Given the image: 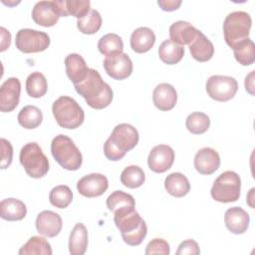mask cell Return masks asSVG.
Segmentation results:
<instances>
[{
  "label": "cell",
  "mask_w": 255,
  "mask_h": 255,
  "mask_svg": "<svg viewBox=\"0 0 255 255\" xmlns=\"http://www.w3.org/2000/svg\"><path fill=\"white\" fill-rule=\"evenodd\" d=\"M74 86L76 92L93 109H105L113 101L112 88L104 82L100 73L95 69H89L86 78Z\"/></svg>",
  "instance_id": "1"
},
{
  "label": "cell",
  "mask_w": 255,
  "mask_h": 255,
  "mask_svg": "<svg viewBox=\"0 0 255 255\" xmlns=\"http://www.w3.org/2000/svg\"><path fill=\"white\" fill-rule=\"evenodd\" d=\"M114 221L123 240L129 246H137L145 238L147 226L134 206H125L114 212Z\"/></svg>",
  "instance_id": "2"
},
{
  "label": "cell",
  "mask_w": 255,
  "mask_h": 255,
  "mask_svg": "<svg viewBox=\"0 0 255 255\" xmlns=\"http://www.w3.org/2000/svg\"><path fill=\"white\" fill-rule=\"evenodd\" d=\"M138 139V131L133 126L129 124L116 126L104 143L105 156L109 160L118 161L137 144Z\"/></svg>",
  "instance_id": "3"
},
{
  "label": "cell",
  "mask_w": 255,
  "mask_h": 255,
  "mask_svg": "<svg viewBox=\"0 0 255 255\" xmlns=\"http://www.w3.org/2000/svg\"><path fill=\"white\" fill-rule=\"evenodd\" d=\"M52 113L57 124L68 129L79 128L85 120L83 109L73 98L68 96H61L53 103Z\"/></svg>",
  "instance_id": "4"
},
{
  "label": "cell",
  "mask_w": 255,
  "mask_h": 255,
  "mask_svg": "<svg viewBox=\"0 0 255 255\" xmlns=\"http://www.w3.org/2000/svg\"><path fill=\"white\" fill-rule=\"evenodd\" d=\"M51 152L55 160L65 169L78 170L83 162L80 149L65 134L56 135L51 142Z\"/></svg>",
  "instance_id": "5"
},
{
  "label": "cell",
  "mask_w": 255,
  "mask_h": 255,
  "mask_svg": "<svg viewBox=\"0 0 255 255\" xmlns=\"http://www.w3.org/2000/svg\"><path fill=\"white\" fill-rule=\"evenodd\" d=\"M252 25L251 16L244 11L229 13L223 22V35L226 44L233 48L238 42L249 38Z\"/></svg>",
  "instance_id": "6"
},
{
  "label": "cell",
  "mask_w": 255,
  "mask_h": 255,
  "mask_svg": "<svg viewBox=\"0 0 255 255\" xmlns=\"http://www.w3.org/2000/svg\"><path fill=\"white\" fill-rule=\"evenodd\" d=\"M19 159L26 173L33 178H41L49 171V160L37 142L26 143L21 148Z\"/></svg>",
  "instance_id": "7"
},
{
  "label": "cell",
  "mask_w": 255,
  "mask_h": 255,
  "mask_svg": "<svg viewBox=\"0 0 255 255\" xmlns=\"http://www.w3.org/2000/svg\"><path fill=\"white\" fill-rule=\"evenodd\" d=\"M240 176L231 170L222 172L213 182L210 190L212 198L221 203L237 201L240 197Z\"/></svg>",
  "instance_id": "8"
},
{
  "label": "cell",
  "mask_w": 255,
  "mask_h": 255,
  "mask_svg": "<svg viewBox=\"0 0 255 255\" xmlns=\"http://www.w3.org/2000/svg\"><path fill=\"white\" fill-rule=\"evenodd\" d=\"M15 45L23 53H39L50 46V37L43 31L24 28L17 32Z\"/></svg>",
  "instance_id": "9"
},
{
  "label": "cell",
  "mask_w": 255,
  "mask_h": 255,
  "mask_svg": "<svg viewBox=\"0 0 255 255\" xmlns=\"http://www.w3.org/2000/svg\"><path fill=\"white\" fill-rule=\"evenodd\" d=\"M205 88L211 99L218 102H227L236 95L238 84L233 77L213 75L208 78Z\"/></svg>",
  "instance_id": "10"
},
{
  "label": "cell",
  "mask_w": 255,
  "mask_h": 255,
  "mask_svg": "<svg viewBox=\"0 0 255 255\" xmlns=\"http://www.w3.org/2000/svg\"><path fill=\"white\" fill-rule=\"evenodd\" d=\"M103 66L106 73L111 78L118 81L128 78L132 73V62L130 58L123 52L106 56Z\"/></svg>",
  "instance_id": "11"
},
{
  "label": "cell",
  "mask_w": 255,
  "mask_h": 255,
  "mask_svg": "<svg viewBox=\"0 0 255 255\" xmlns=\"http://www.w3.org/2000/svg\"><path fill=\"white\" fill-rule=\"evenodd\" d=\"M109 187L108 178L102 173H90L83 176L77 183V189L85 197L93 198L104 194Z\"/></svg>",
  "instance_id": "12"
},
{
  "label": "cell",
  "mask_w": 255,
  "mask_h": 255,
  "mask_svg": "<svg viewBox=\"0 0 255 255\" xmlns=\"http://www.w3.org/2000/svg\"><path fill=\"white\" fill-rule=\"evenodd\" d=\"M174 161V151L167 144H158L152 147L147 157V164L150 170L162 173L168 170Z\"/></svg>",
  "instance_id": "13"
},
{
  "label": "cell",
  "mask_w": 255,
  "mask_h": 255,
  "mask_svg": "<svg viewBox=\"0 0 255 255\" xmlns=\"http://www.w3.org/2000/svg\"><path fill=\"white\" fill-rule=\"evenodd\" d=\"M21 83L19 79L11 77L7 79L0 88V111L9 113L16 109L19 104Z\"/></svg>",
  "instance_id": "14"
},
{
  "label": "cell",
  "mask_w": 255,
  "mask_h": 255,
  "mask_svg": "<svg viewBox=\"0 0 255 255\" xmlns=\"http://www.w3.org/2000/svg\"><path fill=\"white\" fill-rule=\"evenodd\" d=\"M55 1H39L32 10L33 21L43 27H52L56 25L60 18Z\"/></svg>",
  "instance_id": "15"
},
{
  "label": "cell",
  "mask_w": 255,
  "mask_h": 255,
  "mask_svg": "<svg viewBox=\"0 0 255 255\" xmlns=\"http://www.w3.org/2000/svg\"><path fill=\"white\" fill-rule=\"evenodd\" d=\"M194 167L202 175L214 173L220 165V156L212 147H203L199 149L194 156Z\"/></svg>",
  "instance_id": "16"
},
{
  "label": "cell",
  "mask_w": 255,
  "mask_h": 255,
  "mask_svg": "<svg viewBox=\"0 0 255 255\" xmlns=\"http://www.w3.org/2000/svg\"><path fill=\"white\" fill-rule=\"evenodd\" d=\"M62 226L61 216L52 210H44L36 218V229L39 234L45 237L57 236L61 232Z\"/></svg>",
  "instance_id": "17"
},
{
  "label": "cell",
  "mask_w": 255,
  "mask_h": 255,
  "mask_svg": "<svg viewBox=\"0 0 255 255\" xmlns=\"http://www.w3.org/2000/svg\"><path fill=\"white\" fill-rule=\"evenodd\" d=\"M250 217L247 211L239 206L230 207L224 214V223L227 229L233 234H243L247 231Z\"/></svg>",
  "instance_id": "18"
},
{
  "label": "cell",
  "mask_w": 255,
  "mask_h": 255,
  "mask_svg": "<svg viewBox=\"0 0 255 255\" xmlns=\"http://www.w3.org/2000/svg\"><path fill=\"white\" fill-rule=\"evenodd\" d=\"M152 102L159 111H170L176 105L177 93L170 84H158L152 92Z\"/></svg>",
  "instance_id": "19"
},
{
  "label": "cell",
  "mask_w": 255,
  "mask_h": 255,
  "mask_svg": "<svg viewBox=\"0 0 255 255\" xmlns=\"http://www.w3.org/2000/svg\"><path fill=\"white\" fill-rule=\"evenodd\" d=\"M188 47L192 58L198 62H207L213 57L214 46L200 30L188 44Z\"/></svg>",
  "instance_id": "20"
},
{
  "label": "cell",
  "mask_w": 255,
  "mask_h": 255,
  "mask_svg": "<svg viewBox=\"0 0 255 255\" xmlns=\"http://www.w3.org/2000/svg\"><path fill=\"white\" fill-rule=\"evenodd\" d=\"M65 67L66 74L74 85L82 82L86 78L90 69L88 68L85 59L76 53L69 54L65 58Z\"/></svg>",
  "instance_id": "21"
},
{
  "label": "cell",
  "mask_w": 255,
  "mask_h": 255,
  "mask_svg": "<svg viewBox=\"0 0 255 255\" xmlns=\"http://www.w3.org/2000/svg\"><path fill=\"white\" fill-rule=\"evenodd\" d=\"M60 16H75L77 19L85 17L91 8L89 0H54Z\"/></svg>",
  "instance_id": "22"
},
{
  "label": "cell",
  "mask_w": 255,
  "mask_h": 255,
  "mask_svg": "<svg viewBox=\"0 0 255 255\" xmlns=\"http://www.w3.org/2000/svg\"><path fill=\"white\" fill-rule=\"evenodd\" d=\"M155 43V35L148 27H138L130 36V47L138 54L148 52Z\"/></svg>",
  "instance_id": "23"
},
{
  "label": "cell",
  "mask_w": 255,
  "mask_h": 255,
  "mask_svg": "<svg viewBox=\"0 0 255 255\" xmlns=\"http://www.w3.org/2000/svg\"><path fill=\"white\" fill-rule=\"evenodd\" d=\"M198 29L186 21H176L169 27L170 40L174 43L183 46L188 45L197 34Z\"/></svg>",
  "instance_id": "24"
},
{
  "label": "cell",
  "mask_w": 255,
  "mask_h": 255,
  "mask_svg": "<svg viewBox=\"0 0 255 255\" xmlns=\"http://www.w3.org/2000/svg\"><path fill=\"white\" fill-rule=\"evenodd\" d=\"M27 214L24 202L16 198H6L0 202V216L8 221L22 220Z\"/></svg>",
  "instance_id": "25"
},
{
  "label": "cell",
  "mask_w": 255,
  "mask_h": 255,
  "mask_svg": "<svg viewBox=\"0 0 255 255\" xmlns=\"http://www.w3.org/2000/svg\"><path fill=\"white\" fill-rule=\"evenodd\" d=\"M88 247V230L83 223H77L69 237V252L71 255H83Z\"/></svg>",
  "instance_id": "26"
},
{
  "label": "cell",
  "mask_w": 255,
  "mask_h": 255,
  "mask_svg": "<svg viewBox=\"0 0 255 255\" xmlns=\"http://www.w3.org/2000/svg\"><path fill=\"white\" fill-rule=\"evenodd\" d=\"M165 190L174 197H183L190 190V183L187 177L180 172H172L164 179Z\"/></svg>",
  "instance_id": "27"
},
{
  "label": "cell",
  "mask_w": 255,
  "mask_h": 255,
  "mask_svg": "<svg viewBox=\"0 0 255 255\" xmlns=\"http://www.w3.org/2000/svg\"><path fill=\"white\" fill-rule=\"evenodd\" d=\"M184 55V48L170 39L164 40L158 48L159 59L167 65H175L181 61Z\"/></svg>",
  "instance_id": "28"
},
{
  "label": "cell",
  "mask_w": 255,
  "mask_h": 255,
  "mask_svg": "<svg viewBox=\"0 0 255 255\" xmlns=\"http://www.w3.org/2000/svg\"><path fill=\"white\" fill-rule=\"evenodd\" d=\"M18 123L26 129H33L38 128L43 121V114L36 106H25L21 109L17 117Z\"/></svg>",
  "instance_id": "29"
},
{
  "label": "cell",
  "mask_w": 255,
  "mask_h": 255,
  "mask_svg": "<svg viewBox=\"0 0 255 255\" xmlns=\"http://www.w3.org/2000/svg\"><path fill=\"white\" fill-rule=\"evenodd\" d=\"M236 61L242 66H250L255 61V45L250 38L244 39L233 46Z\"/></svg>",
  "instance_id": "30"
},
{
  "label": "cell",
  "mask_w": 255,
  "mask_h": 255,
  "mask_svg": "<svg viewBox=\"0 0 255 255\" xmlns=\"http://www.w3.org/2000/svg\"><path fill=\"white\" fill-rule=\"evenodd\" d=\"M19 255H51L53 253L50 243L43 237L32 236L19 250Z\"/></svg>",
  "instance_id": "31"
},
{
  "label": "cell",
  "mask_w": 255,
  "mask_h": 255,
  "mask_svg": "<svg viewBox=\"0 0 255 255\" xmlns=\"http://www.w3.org/2000/svg\"><path fill=\"white\" fill-rule=\"evenodd\" d=\"M48 84L46 77L40 72L31 73L26 79V92L31 98H42L46 95Z\"/></svg>",
  "instance_id": "32"
},
{
  "label": "cell",
  "mask_w": 255,
  "mask_h": 255,
  "mask_svg": "<svg viewBox=\"0 0 255 255\" xmlns=\"http://www.w3.org/2000/svg\"><path fill=\"white\" fill-rule=\"evenodd\" d=\"M102 22L101 14L97 10L91 9L85 17L77 20V27L83 34L92 35L100 30Z\"/></svg>",
  "instance_id": "33"
},
{
  "label": "cell",
  "mask_w": 255,
  "mask_h": 255,
  "mask_svg": "<svg viewBox=\"0 0 255 255\" xmlns=\"http://www.w3.org/2000/svg\"><path fill=\"white\" fill-rule=\"evenodd\" d=\"M144 180V172L137 165L127 166L121 173V182L128 188H137L143 184Z\"/></svg>",
  "instance_id": "34"
},
{
  "label": "cell",
  "mask_w": 255,
  "mask_h": 255,
  "mask_svg": "<svg viewBox=\"0 0 255 255\" xmlns=\"http://www.w3.org/2000/svg\"><path fill=\"white\" fill-rule=\"evenodd\" d=\"M185 126L188 131L193 134H202L209 128L210 119L201 112H194L188 115L185 121Z\"/></svg>",
  "instance_id": "35"
},
{
  "label": "cell",
  "mask_w": 255,
  "mask_h": 255,
  "mask_svg": "<svg viewBox=\"0 0 255 255\" xmlns=\"http://www.w3.org/2000/svg\"><path fill=\"white\" fill-rule=\"evenodd\" d=\"M98 49L103 55L109 56L114 53L123 52L124 43L119 35L115 33H109L101 37L98 43Z\"/></svg>",
  "instance_id": "36"
},
{
  "label": "cell",
  "mask_w": 255,
  "mask_h": 255,
  "mask_svg": "<svg viewBox=\"0 0 255 255\" xmlns=\"http://www.w3.org/2000/svg\"><path fill=\"white\" fill-rule=\"evenodd\" d=\"M49 200L55 207L66 208L73 200V192L67 185H57L50 191Z\"/></svg>",
  "instance_id": "37"
},
{
  "label": "cell",
  "mask_w": 255,
  "mask_h": 255,
  "mask_svg": "<svg viewBox=\"0 0 255 255\" xmlns=\"http://www.w3.org/2000/svg\"><path fill=\"white\" fill-rule=\"evenodd\" d=\"M125 206H135V201L132 195L122 190H116L107 198V207L111 212H115Z\"/></svg>",
  "instance_id": "38"
},
{
  "label": "cell",
  "mask_w": 255,
  "mask_h": 255,
  "mask_svg": "<svg viewBox=\"0 0 255 255\" xmlns=\"http://www.w3.org/2000/svg\"><path fill=\"white\" fill-rule=\"evenodd\" d=\"M144 253L146 255H152V254L168 255L170 253L169 244L167 243V241H165L162 238H154L147 243Z\"/></svg>",
  "instance_id": "39"
},
{
  "label": "cell",
  "mask_w": 255,
  "mask_h": 255,
  "mask_svg": "<svg viewBox=\"0 0 255 255\" xmlns=\"http://www.w3.org/2000/svg\"><path fill=\"white\" fill-rule=\"evenodd\" d=\"M0 143H1V163H0V166H1L2 169H5L12 162L13 146H12L10 141H8L7 139H5L3 137L0 139Z\"/></svg>",
  "instance_id": "40"
},
{
  "label": "cell",
  "mask_w": 255,
  "mask_h": 255,
  "mask_svg": "<svg viewBox=\"0 0 255 255\" xmlns=\"http://www.w3.org/2000/svg\"><path fill=\"white\" fill-rule=\"evenodd\" d=\"M200 253L199 246L196 241L187 239L182 241L176 251V255H198Z\"/></svg>",
  "instance_id": "41"
},
{
  "label": "cell",
  "mask_w": 255,
  "mask_h": 255,
  "mask_svg": "<svg viewBox=\"0 0 255 255\" xmlns=\"http://www.w3.org/2000/svg\"><path fill=\"white\" fill-rule=\"evenodd\" d=\"M157 4L163 11L170 12L178 9L179 6L181 5V1L180 0H158Z\"/></svg>",
  "instance_id": "42"
},
{
  "label": "cell",
  "mask_w": 255,
  "mask_h": 255,
  "mask_svg": "<svg viewBox=\"0 0 255 255\" xmlns=\"http://www.w3.org/2000/svg\"><path fill=\"white\" fill-rule=\"evenodd\" d=\"M0 31H1V48H0V51L3 52L5 51L7 48H9L10 46V43H11V34L10 32L5 29L4 27H1L0 28Z\"/></svg>",
  "instance_id": "43"
},
{
  "label": "cell",
  "mask_w": 255,
  "mask_h": 255,
  "mask_svg": "<svg viewBox=\"0 0 255 255\" xmlns=\"http://www.w3.org/2000/svg\"><path fill=\"white\" fill-rule=\"evenodd\" d=\"M245 89L250 95H254V71L245 78Z\"/></svg>",
  "instance_id": "44"
}]
</instances>
